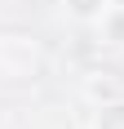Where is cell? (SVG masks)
<instances>
[{"label":"cell","mask_w":124,"mask_h":129,"mask_svg":"<svg viewBox=\"0 0 124 129\" xmlns=\"http://www.w3.org/2000/svg\"><path fill=\"white\" fill-rule=\"evenodd\" d=\"M98 129H124V107H115V111H106Z\"/></svg>","instance_id":"obj_1"},{"label":"cell","mask_w":124,"mask_h":129,"mask_svg":"<svg viewBox=\"0 0 124 129\" xmlns=\"http://www.w3.org/2000/svg\"><path fill=\"white\" fill-rule=\"evenodd\" d=\"M75 9H80V13H89V9H93V0H75Z\"/></svg>","instance_id":"obj_2"}]
</instances>
